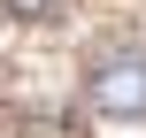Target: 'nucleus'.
Here are the masks:
<instances>
[{"label":"nucleus","instance_id":"obj_1","mask_svg":"<svg viewBox=\"0 0 146 138\" xmlns=\"http://www.w3.org/2000/svg\"><path fill=\"white\" fill-rule=\"evenodd\" d=\"M85 108L115 123H146V54H108L85 85Z\"/></svg>","mask_w":146,"mask_h":138},{"label":"nucleus","instance_id":"obj_2","mask_svg":"<svg viewBox=\"0 0 146 138\" xmlns=\"http://www.w3.org/2000/svg\"><path fill=\"white\" fill-rule=\"evenodd\" d=\"M0 8H8V15H23V23H38V15H62L69 0H0Z\"/></svg>","mask_w":146,"mask_h":138}]
</instances>
